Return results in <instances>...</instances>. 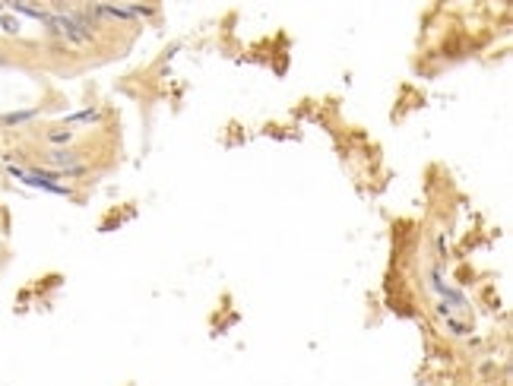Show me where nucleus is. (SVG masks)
I'll return each instance as SVG.
<instances>
[{
  "label": "nucleus",
  "mask_w": 513,
  "mask_h": 386,
  "mask_svg": "<svg viewBox=\"0 0 513 386\" xmlns=\"http://www.w3.org/2000/svg\"><path fill=\"white\" fill-rule=\"evenodd\" d=\"M13 10L22 13V16H32V19H41V22H45L48 13H51V10H45V6H32V3H13Z\"/></svg>",
  "instance_id": "nucleus-3"
},
{
  "label": "nucleus",
  "mask_w": 513,
  "mask_h": 386,
  "mask_svg": "<svg viewBox=\"0 0 513 386\" xmlns=\"http://www.w3.org/2000/svg\"><path fill=\"white\" fill-rule=\"evenodd\" d=\"M48 161L57 165V171H64L70 165H80V152L76 149H48Z\"/></svg>",
  "instance_id": "nucleus-1"
},
{
  "label": "nucleus",
  "mask_w": 513,
  "mask_h": 386,
  "mask_svg": "<svg viewBox=\"0 0 513 386\" xmlns=\"http://www.w3.org/2000/svg\"><path fill=\"white\" fill-rule=\"evenodd\" d=\"M3 29L6 32H19V22H16L13 16H3Z\"/></svg>",
  "instance_id": "nucleus-8"
},
{
  "label": "nucleus",
  "mask_w": 513,
  "mask_h": 386,
  "mask_svg": "<svg viewBox=\"0 0 513 386\" xmlns=\"http://www.w3.org/2000/svg\"><path fill=\"white\" fill-rule=\"evenodd\" d=\"M99 117H102L99 111H95V108H89V111H80V114H70L64 124H83V121H99Z\"/></svg>",
  "instance_id": "nucleus-5"
},
{
  "label": "nucleus",
  "mask_w": 513,
  "mask_h": 386,
  "mask_svg": "<svg viewBox=\"0 0 513 386\" xmlns=\"http://www.w3.org/2000/svg\"><path fill=\"white\" fill-rule=\"evenodd\" d=\"M447 329L453 332V336H469V332H472V323H469V316H447Z\"/></svg>",
  "instance_id": "nucleus-2"
},
{
  "label": "nucleus",
  "mask_w": 513,
  "mask_h": 386,
  "mask_svg": "<svg viewBox=\"0 0 513 386\" xmlns=\"http://www.w3.org/2000/svg\"><path fill=\"white\" fill-rule=\"evenodd\" d=\"M38 111H13V114H3L0 117V124H6V127H16V124H25V121H32Z\"/></svg>",
  "instance_id": "nucleus-4"
},
{
  "label": "nucleus",
  "mask_w": 513,
  "mask_h": 386,
  "mask_svg": "<svg viewBox=\"0 0 513 386\" xmlns=\"http://www.w3.org/2000/svg\"><path fill=\"white\" fill-rule=\"evenodd\" d=\"M83 174H86V165H70L60 171V177H83Z\"/></svg>",
  "instance_id": "nucleus-6"
},
{
  "label": "nucleus",
  "mask_w": 513,
  "mask_h": 386,
  "mask_svg": "<svg viewBox=\"0 0 513 386\" xmlns=\"http://www.w3.org/2000/svg\"><path fill=\"white\" fill-rule=\"evenodd\" d=\"M48 140L51 143H70V130H51Z\"/></svg>",
  "instance_id": "nucleus-7"
}]
</instances>
